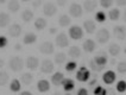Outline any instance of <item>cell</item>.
<instances>
[{"instance_id": "7", "label": "cell", "mask_w": 126, "mask_h": 95, "mask_svg": "<svg viewBox=\"0 0 126 95\" xmlns=\"http://www.w3.org/2000/svg\"><path fill=\"white\" fill-rule=\"evenodd\" d=\"M89 77H91V73H89L88 69L84 68V67H81L79 69V71L76 73V80L80 82H87L89 80Z\"/></svg>"}, {"instance_id": "4", "label": "cell", "mask_w": 126, "mask_h": 95, "mask_svg": "<svg viewBox=\"0 0 126 95\" xmlns=\"http://www.w3.org/2000/svg\"><path fill=\"white\" fill-rule=\"evenodd\" d=\"M110 37H111V33L107 29H100L98 32H96V41L100 43V44H105L110 41Z\"/></svg>"}, {"instance_id": "3", "label": "cell", "mask_w": 126, "mask_h": 95, "mask_svg": "<svg viewBox=\"0 0 126 95\" xmlns=\"http://www.w3.org/2000/svg\"><path fill=\"white\" fill-rule=\"evenodd\" d=\"M93 61L95 62L99 67H101V68L105 69L106 65H107V63H108V57H107V54L104 52V51H101V52H99V54L95 55V57L93 58Z\"/></svg>"}, {"instance_id": "26", "label": "cell", "mask_w": 126, "mask_h": 95, "mask_svg": "<svg viewBox=\"0 0 126 95\" xmlns=\"http://www.w3.org/2000/svg\"><path fill=\"white\" fill-rule=\"evenodd\" d=\"M108 52L111 54V56L117 57V56L120 54V47L117 43H111L110 47H108Z\"/></svg>"}, {"instance_id": "46", "label": "cell", "mask_w": 126, "mask_h": 95, "mask_svg": "<svg viewBox=\"0 0 126 95\" xmlns=\"http://www.w3.org/2000/svg\"><path fill=\"white\" fill-rule=\"evenodd\" d=\"M115 93H117V89H113V88L106 89V94H112V95H114Z\"/></svg>"}, {"instance_id": "5", "label": "cell", "mask_w": 126, "mask_h": 95, "mask_svg": "<svg viewBox=\"0 0 126 95\" xmlns=\"http://www.w3.org/2000/svg\"><path fill=\"white\" fill-rule=\"evenodd\" d=\"M43 13L45 14L47 17H52L54 14H56L57 12V7L56 5L54 4V2H50V1H48V2H45L44 5H43Z\"/></svg>"}, {"instance_id": "15", "label": "cell", "mask_w": 126, "mask_h": 95, "mask_svg": "<svg viewBox=\"0 0 126 95\" xmlns=\"http://www.w3.org/2000/svg\"><path fill=\"white\" fill-rule=\"evenodd\" d=\"M20 33H21V26L19 24H12L11 26L8 27V34L11 37L17 38V37L20 36Z\"/></svg>"}, {"instance_id": "38", "label": "cell", "mask_w": 126, "mask_h": 95, "mask_svg": "<svg viewBox=\"0 0 126 95\" xmlns=\"http://www.w3.org/2000/svg\"><path fill=\"white\" fill-rule=\"evenodd\" d=\"M115 89H117V92H119V93H124V92H126V82L125 81H119L118 83H117Z\"/></svg>"}, {"instance_id": "39", "label": "cell", "mask_w": 126, "mask_h": 95, "mask_svg": "<svg viewBox=\"0 0 126 95\" xmlns=\"http://www.w3.org/2000/svg\"><path fill=\"white\" fill-rule=\"evenodd\" d=\"M99 2H100V5H101L102 7L108 8V7H111L113 5L114 0H99Z\"/></svg>"}, {"instance_id": "52", "label": "cell", "mask_w": 126, "mask_h": 95, "mask_svg": "<svg viewBox=\"0 0 126 95\" xmlns=\"http://www.w3.org/2000/svg\"><path fill=\"white\" fill-rule=\"evenodd\" d=\"M110 63H111L112 65H114V64H115V60H114V58H112V60H111V62H110Z\"/></svg>"}, {"instance_id": "33", "label": "cell", "mask_w": 126, "mask_h": 95, "mask_svg": "<svg viewBox=\"0 0 126 95\" xmlns=\"http://www.w3.org/2000/svg\"><path fill=\"white\" fill-rule=\"evenodd\" d=\"M8 79H10V76L7 74L6 71H0V86L2 87V86H5L7 82H8Z\"/></svg>"}, {"instance_id": "29", "label": "cell", "mask_w": 126, "mask_h": 95, "mask_svg": "<svg viewBox=\"0 0 126 95\" xmlns=\"http://www.w3.org/2000/svg\"><path fill=\"white\" fill-rule=\"evenodd\" d=\"M48 25V23H47V19H44V18H37L35 21V27L38 30V31H42L43 29H45Z\"/></svg>"}, {"instance_id": "28", "label": "cell", "mask_w": 126, "mask_h": 95, "mask_svg": "<svg viewBox=\"0 0 126 95\" xmlns=\"http://www.w3.org/2000/svg\"><path fill=\"white\" fill-rule=\"evenodd\" d=\"M68 55L71 58H79L81 56V49L79 47H71L69 48V51H68Z\"/></svg>"}, {"instance_id": "48", "label": "cell", "mask_w": 126, "mask_h": 95, "mask_svg": "<svg viewBox=\"0 0 126 95\" xmlns=\"http://www.w3.org/2000/svg\"><path fill=\"white\" fill-rule=\"evenodd\" d=\"M49 32H50V33H51V34H54V33H56V32H57V29H56V27H55V26H52V27H50V30H49Z\"/></svg>"}, {"instance_id": "21", "label": "cell", "mask_w": 126, "mask_h": 95, "mask_svg": "<svg viewBox=\"0 0 126 95\" xmlns=\"http://www.w3.org/2000/svg\"><path fill=\"white\" fill-rule=\"evenodd\" d=\"M7 8H8V11H10V12L16 13V12H18V11H19V8H20V4H19V1H18V0H10V1H8V5H7Z\"/></svg>"}, {"instance_id": "9", "label": "cell", "mask_w": 126, "mask_h": 95, "mask_svg": "<svg viewBox=\"0 0 126 95\" xmlns=\"http://www.w3.org/2000/svg\"><path fill=\"white\" fill-rule=\"evenodd\" d=\"M54 62L50 60H43L41 63V71L43 74H51L54 71Z\"/></svg>"}, {"instance_id": "32", "label": "cell", "mask_w": 126, "mask_h": 95, "mask_svg": "<svg viewBox=\"0 0 126 95\" xmlns=\"http://www.w3.org/2000/svg\"><path fill=\"white\" fill-rule=\"evenodd\" d=\"M120 17V11L118 8H112V10H110V12H108V18L111 19V20H118Z\"/></svg>"}, {"instance_id": "22", "label": "cell", "mask_w": 126, "mask_h": 95, "mask_svg": "<svg viewBox=\"0 0 126 95\" xmlns=\"http://www.w3.org/2000/svg\"><path fill=\"white\" fill-rule=\"evenodd\" d=\"M70 23H71V19H70V17L68 14H61V16H60V18H58V24H60L61 27L69 26Z\"/></svg>"}, {"instance_id": "30", "label": "cell", "mask_w": 126, "mask_h": 95, "mask_svg": "<svg viewBox=\"0 0 126 95\" xmlns=\"http://www.w3.org/2000/svg\"><path fill=\"white\" fill-rule=\"evenodd\" d=\"M20 81L19 80H17V79H14L11 81V84H10V90L11 92H13V93H18V92H20Z\"/></svg>"}, {"instance_id": "44", "label": "cell", "mask_w": 126, "mask_h": 95, "mask_svg": "<svg viewBox=\"0 0 126 95\" xmlns=\"http://www.w3.org/2000/svg\"><path fill=\"white\" fill-rule=\"evenodd\" d=\"M115 4L120 7L126 6V0H115Z\"/></svg>"}, {"instance_id": "24", "label": "cell", "mask_w": 126, "mask_h": 95, "mask_svg": "<svg viewBox=\"0 0 126 95\" xmlns=\"http://www.w3.org/2000/svg\"><path fill=\"white\" fill-rule=\"evenodd\" d=\"M10 14L6 12H0V27H6L10 24Z\"/></svg>"}, {"instance_id": "6", "label": "cell", "mask_w": 126, "mask_h": 95, "mask_svg": "<svg viewBox=\"0 0 126 95\" xmlns=\"http://www.w3.org/2000/svg\"><path fill=\"white\" fill-rule=\"evenodd\" d=\"M113 34L117 39L124 41L126 38V27L123 25H115L113 27Z\"/></svg>"}, {"instance_id": "55", "label": "cell", "mask_w": 126, "mask_h": 95, "mask_svg": "<svg viewBox=\"0 0 126 95\" xmlns=\"http://www.w3.org/2000/svg\"><path fill=\"white\" fill-rule=\"evenodd\" d=\"M124 51H125V54H126V48H125V50H124Z\"/></svg>"}, {"instance_id": "54", "label": "cell", "mask_w": 126, "mask_h": 95, "mask_svg": "<svg viewBox=\"0 0 126 95\" xmlns=\"http://www.w3.org/2000/svg\"><path fill=\"white\" fill-rule=\"evenodd\" d=\"M5 2H6V0H0V5L1 4H5Z\"/></svg>"}, {"instance_id": "31", "label": "cell", "mask_w": 126, "mask_h": 95, "mask_svg": "<svg viewBox=\"0 0 126 95\" xmlns=\"http://www.w3.org/2000/svg\"><path fill=\"white\" fill-rule=\"evenodd\" d=\"M67 62V55L64 52H57L55 55V63L57 64H63Z\"/></svg>"}, {"instance_id": "13", "label": "cell", "mask_w": 126, "mask_h": 95, "mask_svg": "<svg viewBox=\"0 0 126 95\" xmlns=\"http://www.w3.org/2000/svg\"><path fill=\"white\" fill-rule=\"evenodd\" d=\"M115 79H117V75L112 70H108V71H106L105 74L102 75V81L105 82L106 84H112V83H114Z\"/></svg>"}, {"instance_id": "50", "label": "cell", "mask_w": 126, "mask_h": 95, "mask_svg": "<svg viewBox=\"0 0 126 95\" xmlns=\"http://www.w3.org/2000/svg\"><path fill=\"white\" fill-rule=\"evenodd\" d=\"M21 95H31V92H29V90H26V92H21Z\"/></svg>"}, {"instance_id": "47", "label": "cell", "mask_w": 126, "mask_h": 95, "mask_svg": "<svg viewBox=\"0 0 126 95\" xmlns=\"http://www.w3.org/2000/svg\"><path fill=\"white\" fill-rule=\"evenodd\" d=\"M96 81H98V79H96V76L94 75V77L89 81V86H95V84H96Z\"/></svg>"}, {"instance_id": "19", "label": "cell", "mask_w": 126, "mask_h": 95, "mask_svg": "<svg viewBox=\"0 0 126 95\" xmlns=\"http://www.w3.org/2000/svg\"><path fill=\"white\" fill-rule=\"evenodd\" d=\"M37 41V36H36L33 32H28L25 33L24 38H23V43L26 44V45H30V44H33Z\"/></svg>"}, {"instance_id": "8", "label": "cell", "mask_w": 126, "mask_h": 95, "mask_svg": "<svg viewBox=\"0 0 126 95\" xmlns=\"http://www.w3.org/2000/svg\"><path fill=\"white\" fill-rule=\"evenodd\" d=\"M83 13V10H82V6L80 5V4H76V2H74V4H71L69 7V14L71 17H74V18H80L81 16Z\"/></svg>"}, {"instance_id": "34", "label": "cell", "mask_w": 126, "mask_h": 95, "mask_svg": "<svg viewBox=\"0 0 126 95\" xmlns=\"http://www.w3.org/2000/svg\"><path fill=\"white\" fill-rule=\"evenodd\" d=\"M77 67V63L74 61H70V62H67L65 63V70L68 71V73H71V71H74Z\"/></svg>"}, {"instance_id": "27", "label": "cell", "mask_w": 126, "mask_h": 95, "mask_svg": "<svg viewBox=\"0 0 126 95\" xmlns=\"http://www.w3.org/2000/svg\"><path fill=\"white\" fill-rule=\"evenodd\" d=\"M63 79H64V75L62 73H60V71H57L55 74L51 76V82L55 84V86H60L61 83H62Z\"/></svg>"}, {"instance_id": "43", "label": "cell", "mask_w": 126, "mask_h": 95, "mask_svg": "<svg viewBox=\"0 0 126 95\" xmlns=\"http://www.w3.org/2000/svg\"><path fill=\"white\" fill-rule=\"evenodd\" d=\"M88 94V90L86 88H80L77 90V95H87Z\"/></svg>"}, {"instance_id": "2", "label": "cell", "mask_w": 126, "mask_h": 95, "mask_svg": "<svg viewBox=\"0 0 126 95\" xmlns=\"http://www.w3.org/2000/svg\"><path fill=\"white\" fill-rule=\"evenodd\" d=\"M69 37L74 41H79L83 37V30L77 25H73L69 29Z\"/></svg>"}, {"instance_id": "37", "label": "cell", "mask_w": 126, "mask_h": 95, "mask_svg": "<svg viewBox=\"0 0 126 95\" xmlns=\"http://www.w3.org/2000/svg\"><path fill=\"white\" fill-rule=\"evenodd\" d=\"M95 20L98 21V23H104L106 20V14L105 12H102V11H99L95 13Z\"/></svg>"}, {"instance_id": "36", "label": "cell", "mask_w": 126, "mask_h": 95, "mask_svg": "<svg viewBox=\"0 0 126 95\" xmlns=\"http://www.w3.org/2000/svg\"><path fill=\"white\" fill-rule=\"evenodd\" d=\"M89 68L94 71V73H100L101 70H104V68H101V67H99L98 64L95 63V62L93 61V60H91L89 61Z\"/></svg>"}, {"instance_id": "11", "label": "cell", "mask_w": 126, "mask_h": 95, "mask_svg": "<svg viewBox=\"0 0 126 95\" xmlns=\"http://www.w3.org/2000/svg\"><path fill=\"white\" fill-rule=\"evenodd\" d=\"M54 50H55V48L51 42H43L39 45V51L44 55H51L54 52Z\"/></svg>"}, {"instance_id": "1", "label": "cell", "mask_w": 126, "mask_h": 95, "mask_svg": "<svg viewBox=\"0 0 126 95\" xmlns=\"http://www.w3.org/2000/svg\"><path fill=\"white\" fill-rule=\"evenodd\" d=\"M8 67L10 69L14 71V73H18V71H21L23 68H24V61H23V58L19 57V56H14L12 57L10 62H8Z\"/></svg>"}, {"instance_id": "40", "label": "cell", "mask_w": 126, "mask_h": 95, "mask_svg": "<svg viewBox=\"0 0 126 95\" xmlns=\"http://www.w3.org/2000/svg\"><path fill=\"white\" fill-rule=\"evenodd\" d=\"M94 94L95 95H106V89H104L101 86H98L94 89Z\"/></svg>"}, {"instance_id": "10", "label": "cell", "mask_w": 126, "mask_h": 95, "mask_svg": "<svg viewBox=\"0 0 126 95\" xmlns=\"http://www.w3.org/2000/svg\"><path fill=\"white\" fill-rule=\"evenodd\" d=\"M56 45L58 48H67L69 45V38H68V36L64 33V32H61V33L57 34Z\"/></svg>"}, {"instance_id": "35", "label": "cell", "mask_w": 126, "mask_h": 95, "mask_svg": "<svg viewBox=\"0 0 126 95\" xmlns=\"http://www.w3.org/2000/svg\"><path fill=\"white\" fill-rule=\"evenodd\" d=\"M117 70L120 74H126V61H121L117 64Z\"/></svg>"}, {"instance_id": "41", "label": "cell", "mask_w": 126, "mask_h": 95, "mask_svg": "<svg viewBox=\"0 0 126 95\" xmlns=\"http://www.w3.org/2000/svg\"><path fill=\"white\" fill-rule=\"evenodd\" d=\"M8 44V41L5 36H0V49H4V48L7 47Z\"/></svg>"}, {"instance_id": "51", "label": "cell", "mask_w": 126, "mask_h": 95, "mask_svg": "<svg viewBox=\"0 0 126 95\" xmlns=\"http://www.w3.org/2000/svg\"><path fill=\"white\" fill-rule=\"evenodd\" d=\"M5 65V61L4 60H0V68H2Z\"/></svg>"}, {"instance_id": "12", "label": "cell", "mask_w": 126, "mask_h": 95, "mask_svg": "<svg viewBox=\"0 0 126 95\" xmlns=\"http://www.w3.org/2000/svg\"><path fill=\"white\" fill-rule=\"evenodd\" d=\"M39 67V60L35 57V56H29L26 58V68H29L30 70H36Z\"/></svg>"}, {"instance_id": "23", "label": "cell", "mask_w": 126, "mask_h": 95, "mask_svg": "<svg viewBox=\"0 0 126 95\" xmlns=\"http://www.w3.org/2000/svg\"><path fill=\"white\" fill-rule=\"evenodd\" d=\"M33 81V75L31 73H24V74L20 76V83L25 84V86H29L31 84Z\"/></svg>"}, {"instance_id": "42", "label": "cell", "mask_w": 126, "mask_h": 95, "mask_svg": "<svg viewBox=\"0 0 126 95\" xmlns=\"http://www.w3.org/2000/svg\"><path fill=\"white\" fill-rule=\"evenodd\" d=\"M42 5V0H33L32 1V7L33 8H38V7H41Z\"/></svg>"}, {"instance_id": "16", "label": "cell", "mask_w": 126, "mask_h": 95, "mask_svg": "<svg viewBox=\"0 0 126 95\" xmlns=\"http://www.w3.org/2000/svg\"><path fill=\"white\" fill-rule=\"evenodd\" d=\"M82 48H83V50L86 52H93V51L96 49V43L94 41H92V39H86V41L83 42Z\"/></svg>"}, {"instance_id": "17", "label": "cell", "mask_w": 126, "mask_h": 95, "mask_svg": "<svg viewBox=\"0 0 126 95\" xmlns=\"http://www.w3.org/2000/svg\"><path fill=\"white\" fill-rule=\"evenodd\" d=\"M83 29L86 30V32L87 33H94L95 32V29H96V24H95V21H93V20H86L83 23Z\"/></svg>"}, {"instance_id": "25", "label": "cell", "mask_w": 126, "mask_h": 95, "mask_svg": "<svg viewBox=\"0 0 126 95\" xmlns=\"http://www.w3.org/2000/svg\"><path fill=\"white\" fill-rule=\"evenodd\" d=\"M21 19H23L24 23H30V21L33 19V12L31 10H29V8L24 10L23 13H21Z\"/></svg>"}, {"instance_id": "49", "label": "cell", "mask_w": 126, "mask_h": 95, "mask_svg": "<svg viewBox=\"0 0 126 95\" xmlns=\"http://www.w3.org/2000/svg\"><path fill=\"white\" fill-rule=\"evenodd\" d=\"M14 50H16V51H20L21 50V45L19 44V43H17V44L14 45Z\"/></svg>"}, {"instance_id": "20", "label": "cell", "mask_w": 126, "mask_h": 95, "mask_svg": "<svg viewBox=\"0 0 126 95\" xmlns=\"http://www.w3.org/2000/svg\"><path fill=\"white\" fill-rule=\"evenodd\" d=\"M63 86V89L65 90V92H70V90H73V89L75 88V82L73 81L71 79H63L62 83H61Z\"/></svg>"}, {"instance_id": "18", "label": "cell", "mask_w": 126, "mask_h": 95, "mask_svg": "<svg viewBox=\"0 0 126 95\" xmlns=\"http://www.w3.org/2000/svg\"><path fill=\"white\" fill-rule=\"evenodd\" d=\"M37 89L38 92L41 93H45V92H49L50 90V82L47 80H39L37 83Z\"/></svg>"}, {"instance_id": "56", "label": "cell", "mask_w": 126, "mask_h": 95, "mask_svg": "<svg viewBox=\"0 0 126 95\" xmlns=\"http://www.w3.org/2000/svg\"><path fill=\"white\" fill-rule=\"evenodd\" d=\"M23 1H28V0H23Z\"/></svg>"}, {"instance_id": "45", "label": "cell", "mask_w": 126, "mask_h": 95, "mask_svg": "<svg viewBox=\"0 0 126 95\" xmlns=\"http://www.w3.org/2000/svg\"><path fill=\"white\" fill-rule=\"evenodd\" d=\"M56 4H57V6H65V4H67V0H56Z\"/></svg>"}, {"instance_id": "14", "label": "cell", "mask_w": 126, "mask_h": 95, "mask_svg": "<svg viewBox=\"0 0 126 95\" xmlns=\"http://www.w3.org/2000/svg\"><path fill=\"white\" fill-rule=\"evenodd\" d=\"M96 7H98V2H96V0H84L83 10L86 11V12L91 13V12H93V11H95V10H96Z\"/></svg>"}, {"instance_id": "53", "label": "cell", "mask_w": 126, "mask_h": 95, "mask_svg": "<svg viewBox=\"0 0 126 95\" xmlns=\"http://www.w3.org/2000/svg\"><path fill=\"white\" fill-rule=\"evenodd\" d=\"M123 18H124V21L126 23V10H125V12H124V17Z\"/></svg>"}]
</instances>
